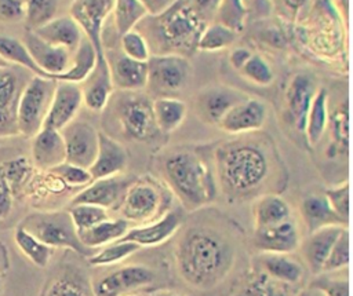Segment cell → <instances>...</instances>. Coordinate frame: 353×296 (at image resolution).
Here are the masks:
<instances>
[{"mask_svg": "<svg viewBox=\"0 0 353 296\" xmlns=\"http://www.w3.org/2000/svg\"><path fill=\"white\" fill-rule=\"evenodd\" d=\"M301 289L270 277L252 260L251 270L232 296H298Z\"/></svg>", "mask_w": 353, "mask_h": 296, "instance_id": "f1b7e54d", "label": "cell"}, {"mask_svg": "<svg viewBox=\"0 0 353 296\" xmlns=\"http://www.w3.org/2000/svg\"><path fill=\"white\" fill-rule=\"evenodd\" d=\"M324 191L336 215L349 224V180L324 186Z\"/></svg>", "mask_w": 353, "mask_h": 296, "instance_id": "816d5d0a", "label": "cell"}, {"mask_svg": "<svg viewBox=\"0 0 353 296\" xmlns=\"http://www.w3.org/2000/svg\"><path fill=\"white\" fill-rule=\"evenodd\" d=\"M251 229H262L283 223L298 215L296 205L285 194L272 193L259 197L250 205Z\"/></svg>", "mask_w": 353, "mask_h": 296, "instance_id": "cb8c5ba5", "label": "cell"}, {"mask_svg": "<svg viewBox=\"0 0 353 296\" xmlns=\"http://www.w3.org/2000/svg\"><path fill=\"white\" fill-rule=\"evenodd\" d=\"M245 17L247 7L244 0H222L216 19L218 22L241 33L245 25Z\"/></svg>", "mask_w": 353, "mask_h": 296, "instance_id": "7dc6e473", "label": "cell"}, {"mask_svg": "<svg viewBox=\"0 0 353 296\" xmlns=\"http://www.w3.org/2000/svg\"><path fill=\"white\" fill-rule=\"evenodd\" d=\"M114 0H73L70 17L81 28L84 37L94 45L98 58L105 56V23L112 15Z\"/></svg>", "mask_w": 353, "mask_h": 296, "instance_id": "4fadbf2b", "label": "cell"}, {"mask_svg": "<svg viewBox=\"0 0 353 296\" xmlns=\"http://www.w3.org/2000/svg\"><path fill=\"white\" fill-rule=\"evenodd\" d=\"M350 242H349V229H346L341 237L336 240L334 248L330 252L328 259L324 263L321 273L330 271H339L349 268L350 264ZM320 274V273H319Z\"/></svg>", "mask_w": 353, "mask_h": 296, "instance_id": "681fc988", "label": "cell"}, {"mask_svg": "<svg viewBox=\"0 0 353 296\" xmlns=\"http://www.w3.org/2000/svg\"><path fill=\"white\" fill-rule=\"evenodd\" d=\"M153 112L159 129L167 135L182 125L188 114V106L175 96H160L153 99Z\"/></svg>", "mask_w": 353, "mask_h": 296, "instance_id": "836d02e7", "label": "cell"}, {"mask_svg": "<svg viewBox=\"0 0 353 296\" xmlns=\"http://www.w3.org/2000/svg\"><path fill=\"white\" fill-rule=\"evenodd\" d=\"M0 55L10 65H17V66L30 72L33 76H40V77L48 78L41 72V69L37 66V63L33 61L25 43L12 36L0 34Z\"/></svg>", "mask_w": 353, "mask_h": 296, "instance_id": "ab89813d", "label": "cell"}, {"mask_svg": "<svg viewBox=\"0 0 353 296\" xmlns=\"http://www.w3.org/2000/svg\"><path fill=\"white\" fill-rule=\"evenodd\" d=\"M310 286L319 289L324 296H349V268L313 275Z\"/></svg>", "mask_w": 353, "mask_h": 296, "instance_id": "ee69618b", "label": "cell"}, {"mask_svg": "<svg viewBox=\"0 0 353 296\" xmlns=\"http://www.w3.org/2000/svg\"><path fill=\"white\" fill-rule=\"evenodd\" d=\"M57 81L32 76L26 83L18 103L17 125L19 135L33 138L43 127L50 110Z\"/></svg>", "mask_w": 353, "mask_h": 296, "instance_id": "9c48e42d", "label": "cell"}, {"mask_svg": "<svg viewBox=\"0 0 353 296\" xmlns=\"http://www.w3.org/2000/svg\"><path fill=\"white\" fill-rule=\"evenodd\" d=\"M19 226L51 248H66L85 257L94 253L81 242L69 211L34 212L28 215Z\"/></svg>", "mask_w": 353, "mask_h": 296, "instance_id": "52a82bcc", "label": "cell"}, {"mask_svg": "<svg viewBox=\"0 0 353 296\" xmlns=\"http://www.w3.org/2000/svg\"><path fill=\"white\" fill-rule=\"evenodd\" d=\"M26 0H0V22H19L25 19Z\"/></svg>", "mask_w": 353, "mask_h": 296, "instance_id": "f5cc1de1", "label": "cell"}, {"mask_svg": "<svg viewBox=\"0 0 353 296\" xmlns=\"http://www.w3.org/2000/svg\"><path fill=\"white\" fill-rule=\"evenodd\" d=\"M254 263L270 277L298 288L306 286L312 278V274L298 252L254 253Z\"/></svg>", "mask_w": 353, "mask_h": 296, "instance_id": "2e32d148", "label": "cell"}, {"mask_svg": "<svg viewBox=\"0 0 353 296\" xmlns=\"http://www.w3.org/2000/svg\"><path fill=\"white\" fill-rule=\"evenodd\" d=\"M12 201H14V193L0 168V220L6 219L11 213Z\"/></svg>", "mask_w": 353, "mask_h": 296, "instance_id": "db71d44e", "label": "cell"}, {"mask_svg": "<svg viewBox=\"0 0 353 296\" xmlns=\"http://www.w3.org/2000/svg\"><path fill=\"white\" fill-rule=\"evenodd\" d=\"M240 77L251 84L255 88L268 89L277 84L279 73L276 67V61L270 54L254 48L251 55L243 63V66L237 70Z\"/></svg>", "mask_w": 353, "mask_h": 296, "instance_id": "f546056e", "label": "cell"}, {"mask_svg": "<svg viewBox=\"0 0 353 296\" xmlns=\"http://www.w3.org/2000/svg\"><path fill=\"white\" fill-rule=\"evenodd\" d=\"M4 255V249H1V246H0V257Z\"/></svg>", "mask_w": 353, "mask_h": 296, "instance_id": "e7e4bbea", "label": "cell"}, {"mask_svg": "<svg viewBox=\"0 0 353 296\" xmlns=\"http://www.w3.org/2000/svg\"><path fill=\"white\" fill-rule=\"evenodd\" d=\"M43 296H95L87 277L73 268H65L47 285Z\"/></svg>", "mask_w": 353, "mask_h": 296, "instance_id": "8d00e7d4", "label": "cell"}, {"mask_svg": "<svg viewBox=\"0 0 353 296\" xmlns=\"http://www.w3.org/2000/svg\"><path fill=\"white\" fill-rule=\"evenodd\" d=\"M59 0H26V32H34L57 18Z\"/></svg>", "mask_w": 353, "mask_h": 296, "instance_id": "7bdbcfd3", "label": "cell"}, {"mask_svg": "<svg viewBox=\"0 0 353 296\" xmlns=\"http://www.w3.org/2000/svg\"><path fill=\"white\" fill-rule=\"evenodd\" d=\"M105 118L116 124L123 138L135 142H152L164 134L159 129L153 101L142 91H117L105 107Z\"/></svg>", "mask_w": 353, "mask_h": 296, "instance_id": "8992f818", "label": "cell"}, {"mask_svg": "<svg viewBox=\"0 0 353 296\" xmlns=\"http://www.w3.org/2000/svg\"><path fill=\"white\" fill-rule=\"evenodd\" d=\"M250 92L228 84H211L201 88L194 98V112L207 125L218 127L226 113Z\"/></svg>", "mask_w": 353, "mask_h": 296, "instance_id": "5bb4252c", "label": "cell"}, {"mask_svg": "<svg viewBox=\"0 0 353 296\" xmlns=\"http://www.w3.org/2000/svg\"><path fill=\"white\" fill-rule=\"evenodd\" d=\"M135 180L131 176H112L95 179L73 195L70 205L91 204L101 208H113L120 205L128 186Z\"/></svg>", "mask_w": 353, "mask_h": 296, "instance_id": "44dd1931", "label": "cell"}, {"mask_svg": "<svg viewBox=\"0 0 353 296\" xmlns=\"http://www.w3.org/2000/svg\"><path fill=\"white\" fill-rule=\"evenodd\" d=\"M51 172H54L68 187H85L94 180L90 169L69 162L55 167Z\"/></svg>", "mask_w": 353, "mask_h": 296, "instance_id": "f907efd6", "label": "cell"}, {"mask_svg": "<svg viewBox=\"0 0 353 296\" xmlns=\"http://www.w3.org/2000/svg\"><path fill=\"white\" fill-rule=\"evenodd\" d=\"M272 113V103L261 95L250 94L226 113L218 128L228 136L259 132L266 129Z\"/></svg>", "mask_w": 353, "mask_h": 296, "instance_id": "8fae6325", "label": "cell"}, {"mask_svg": "<svg viewBox=\"0 0 353 296\" xmlns=\"http://www.w3.org/2000/svg\"><path fill=\"white\" fill-rule=\"evenodd\" d=\"M298 216L305 227L306 234L321 227L332 226V224H345V223L334 211L324 187L321 189H310L305 191L298 201L295 202Z\"/></svg>", "mask_w": 353, "mask_h": 296, "instance_id": "ac0fdd59", "label": "cell"}, {"mask_svg": "<svg viewBox=\"0 0 353 296\" xmlns=\"http://www.w3.org/2000/svg\"><path fill=\"white\" fill-rule=\"evenodd\" d=\"M120 50L130 58L141 62H148L152 56V51L145 36L134 29L120 36Z\"/></svg>", "mask_w": 353, "mask_h": 296, "instance_id": "c3c4849f", "label": "cell"}, {"mask_svg": "<svg viewBox=\"0 0 353 296\" xmlns=\"http://www.w3.org/2000/svg\"><path fill=\"white\" fill-rule=\"evenodd\" d=\"M7 67H11V65L0 55V69H7Z\"/></svg>", "mask_w": 353, "mask_h": 296, "instance_id": "94428289", "label": "cell"}, {"mask_svg": "<svg viewBox=\"0 0 353 296\" xmlns=\"http://www.w3.org/2000/svg\"><path fill=\"white\" fill-rule=\"evenodd\" d=\"M130 296H148V295H143V293H138V295H130Z\"/></svg>", "mask_w": 353, "mask_h": 296, "instance_id": "be15d7a7", "label": "cell"}, {"mask_svg": "<svg viewBox=\"0 0 353 296\" xmlns=\"http://www.w3.org/2000/svg\"><path fill=\"white\" fill-rule=\"evenodd\" d=\"M61 134L66 149L65 162L90 169L97 157L99 132L90 123L74 120L66 125Z\"/></svg>", "mask_w": 353, "mask_h": 296, "instance_id": "9a60e30c", "label": "cell"}, {"mask_svg": "<svg viewBox=\"0 0 353 296\" xmlns=\"http://www.w3.org/2000/svg\"><path fill=\"white\" fill-rule=\"evenodd\" d=\"M183 223V212L181 209L168 211L161 218L139 224L128 230V233L121 238L138 244L139 246H154L165 242L171 238Z\"/></svg>", "mask_w": 353, "mask_h": 296, "instance_id": "d4e9b609", "label": "cell"}, {"mask_svg": "<svg viewBox=\"0 0 353 296\" xmlns=\"http://www.w3.org/2000/svg\"><path fill=\"white\" fill-rule=\"evenodd\" d=\"M208 23L189 0H175L160 14H149L138 25V30L148 40L152 55L189 58L199 51L200 37Z\"/></svg>", "mask_w": 353, "mask_h": 296, "instance_id": "277c9868", "label": "cell"}, {"mask_svg": "<svg viewBox=\"0 0 353 296\" xmlns=\"http://www.w3.org/2000/svg\"><path fill=\"white\" fill-rule=\"evenodd\" d=\"M324 84L321 72L313 63L301 59L285 69V74L277 92L274 112L287 136L306 150V123L312 103Z\"/></svg>", "mask_w": 353, "mask_h": 296, "instance_id": "5b68a950", "label": "cell"}, {"mask_svg": "<svg viewBox=\"0 0 353 296\" xmlns=\"http://www.w3.org/2000/svg\"><path fill=\"white\" fill-rule=\"evenodd\" d=\"M208 208L181 233L175 245L176 270L196 290H225L232 296L252 267L250 231Z\"/></svg>", "mask_w": 353, "mask_h": 296, "instance_id": "6da1fadb", "label": "cell"}, {"mask_svg": "<svg viewBox=\"0 0 353 296\" xmlns=\"http://www.w3.org/2000/svg\"><path fill=\"white\" fill-rule=\"evenodd\" d=\"M23 43L33 61L48 78L55 80L58 74H62L70 66L72 51L44 41L34 32H26Z\"/></svg>", "mask_w": 353, "mask_h": 296, "instance_id": "603a6c76", "label": "cell"}, {"mask_svg": "<svg viewBox=\"0 0 353 296\" xmlns=\"http://www.w3.org/2000/svg\"><path fill=\"white\" fill-rule=\"evenodd\" d=\"M306 235L298 215L262 229L250 230V244L254 253H296Z\"/></svg>", "mask_w": 353, "mask_h": 296, "instance_id": "7c38bea8", "label": "cell"}, {"mask_svg": "<svg viewBox=\"0 0 353 296\" xmlns=\"http://www.w3.org/2000/svg\"><path fill=\"white\" fill-rule=\"evenodd\" d=\"M32 158L39 169L51 171L66 161L65 140L61 131L43 127L32 138Z\"/></svg>", "mask_w": 353, "mask_h": 296, "instance_id": "83f0119b", "label": "cell"}, {"mask_svg": "<svg viewBox=\"0 0 353 296\" xmlns=\"http://www.w3.org/2000/svg\"><path fill=\"white\" fill-rule=\"evenodd\" d=\"M28 81L19 70L0 69V138L19 134L17 125L18 103Z\"/></svg>", "mask_w": 353, "mask_h": 296, "instance_id": "e0dca14e", "label": "cell"}, {"mask_svg": "<svg viewBox=\"0 0 353 296\" xmlns=\"http://www.w3.org/2000/svg\"><path fill=\"white\" fill-rule=\"evenodd\" d=\"M298 296H324L319 289L310 286V285H306L305 288L301 289L299 295Z\"/></svg>", "mask_w": 353, "mask_h": 296, "instance_id": "680465c9", "label": "cell"}, {"mask_svg": "<svg viewBox=\"0 0 353 296\" xmlns=\"http://www.w3.org/2000/svg\"><path fill=\"white\" fill-rule=\"evenodd\" d=\"M3 295V274L0 271V296Z\"/></svg>", "mask_w": 353, "mask_h": 296, "instance_id": "6125c7cd", "label": "cell"}, {"mask_svg": "<svg viewBox=\"0 0 353 296\" xmlns=\"http://www.w3.org/2000/svg\"><path fill=\"white\" fill-rule=\"evenodd\" d=\"M0 168L14 195L28 184L32 175V165L25 157H17V158L4 161L0 164Z\"/></svg>", "mask_w": 353, "mask_h": 296, "instance_id": "bcb514c9", "label": "cell"}, {"mask_svg": "<svg viewBox=\"0 0 353 296\" xmlns=\"http://www.w3.org/2000/svg\"><path fill=\"white\" fill-rule=\"evenodd\" d=\"M148 296H190V295H185V293H179V292H172V290H157L153 292Z\"/></svg>", "mask_w": 353, "mask_h": 296, "instance_id": "91938a15", "label": "cell"}, {"mask_svg": "<svg viewBox=\"0 0 353 296\" xmlns=\"http://www.w3.org/2000/svg\"><path fill=\"white\" fill-rule=\"evenodd\" d=\"M113 87L117 91H143L148 87V62L127 56L120 48H105Z\"/></svg>", "mask_w": 353, "mask_h": 296, "instance_id": "d6986e66", "label": "cell"}, {"mask_svg": "<svg viewBox=\"0 0 353 296\" xmlns=\"http://www.w3.org/2000/svg\"><path fill=\"white\" fill-rule=\"evenodd\" d=\"M252 47L250 45H234L230 51H229V63L232 66L233 70H239L243 63L247 61V58L251 55L252 52Z\"/></svg>", "mask_w": 353, "mask_h": 296, "instance_id": "9f6ffc18", "label": "cell"}, {"mask_svg": "<svg viewBox=\"0 0 353 296\" xmlns=\"http://www.w3.org/2000/svg\"><path fill=\"white\" fill-rule=\"evenodd\" d=\"M14 241L19 251L37 267H47L51 257L54 248L48 246L32 233L25 230L22 226H18L14 233Z\"/></svg>", "mask_w": 353, "mask_h": 296, "instance_id": "60d3db41", "label": "cell"}, {"mask_svg": "<svg viewBox=\"0 0 353 296\" xmlns=\"http://www.w3.org/2000/svg\"><path fill=\"white\" fill-rule=\"evenodd\" d=\"M113 81L106 56L97 58L91 74L81 83L83 102L92 112H103L113 95Z\"/></svg>", "mask_w": 353, "mask_h": 296, "instance_id": "4316f807", "label": "cell"}, {"mask_svg": "<svg viewBox=\"0 0 353 296\" xmlns=\"http://www.w3.org/2000/svg\"><path fill=\"white\" fill-rule=\"evenodd\" d=\"M97 51L94 45L84 37L77 47V50L73 52L70 66L66 72L62 74H58L55 77V81H66V83H74L81 84L94 70L97 63Z\"/></svg>", "mask_w": 353, "mask_h": 296, "instance_id": "d590c367", "label": "cell"}, {"mask_svg": "<svg viewBox=\"0 0 353 296\" xmlns=\"http://www.w3.org/2000/svg\"><path fill=\"white\" fill-rule=\"evenodd\" d=\"M139 248L141 246L135 242L119 240L116 242L105 245L102 249H99L97 253H92L87 259L91 266H110L130 257L131 255L138 252Z\"/></svg>", "mask_w": 353, "mask_h": 296, "instance_id": "b9f144b4", "label": "cell"}, {"mask_svg": "<svg viewBox=\"0 0 353 296\" xmlns=\"http://www.w3.org/2000/svg\"><path fill=\"white\" fill-rule=\"evenodd\" d=\"M128 230H130V223L125 219L109 218L88 230L79 233V237L87 248L95 249V248L105 246L108 244L121 240L128 233Z\"/></svg>", "mask_w": 353, "mask_h": 296, "instance_id": "d6a6232c", "label": "cell"}, {"mask_svg": "<svg viewBox=\"0 0 353 296\" xmlns=\"http://www.w3.org/2000/svg\"><path fill=\"white\" fill-rule=\"evenodd\" d=\"M330 99H331V88L328 84L324 83L320 87L307 116L305 140H306V149L309 156H312V153L317 149V146L323 140L324 134L327 131V125L330 120Z\"/></svg>", "mask_w": 353, "mask_h": 296, "instance_id": "4dcf8cb0", "label": "cell"}, {"mask_svg": "<svg viewBox=\"0 0 353 296\" xmlns=\"http://www.w3.org/2000/svg\"><path fill=\"white\" fill-rule=\"evenodd\" d=\"M212 162L218 195L229 205H251L262 195L284 194L288 187L285 156L268 129L212 145Z\"/></svg>", "mask_w": 353, "mask_h": 296, "instance_id": "7a4b0ae2", "label": "cell"}, {"mask_svg": "<svg viewBox=\"0 0 353 296\" xmlns=\"http://www.w3.org/2000/svg\"><path fill=\"white\" fill-rule=\"evenodd\" d=\"M150 15H156V14H160L161 11H164L165 8H168L175 0H141Z\"/></svg>", "mask_w": 353, "mask_h": 296, "instance_id": "6f0895ef", "label": "cell"}, {"mask_svg": "<svg viewBox=\"0 0 353 296\" xmlns=\"http://www.w3.org/2000/svg\"><path fill=\"white\" fill-rule=\"evenodd\" d=\"M240 33L221 22H210L204 29L200 41L199 51L218 52L223 50H232L239 41Z\"/></svg>", "mask_w": 353, "mask_h": 296, "instance_id": "f35d334b", "label": "cell"}, {"mask_svg": "<svg viewBox=\"0 0 353 296\" xmlns=\"http://www.w3.org/2000/svg\"><path fill=\"white\" fill-rule=\"evenodd\" d=\"M121 296L138 295V290L153 285L157 273L143 264H127L113 271Z\"/></svg>", "mask_w": 353, "mask_h": 296, "instance_id": "e575fe53", "label": "cell"}, {"mask_svg": "<svg viewBox=\"0 0 353 296\" xmlns=\"http://www.w3.org/2000/svg\"><path fill=\"white\" fill-rule=\"evenodd\" d=\"M113 22L119 36L134 30L148 15L149 11L141 0H114Z\"/></svg>", "mask_w": 353, "mask_h": 296, "instance_id": "74e56055", "label": "cell"}, {"mask_svg": "<svg viewBox=\"0 0 353 296\" xmlns=\"http://www.w3.org/2000/svg\"><path fill=\"white\" fill-rule=\"evenodd\" d=\"M160 173L183 211L197 212L218 198L212 146H178L165 151Z\"/></svg>", "mask_w": 353, "mask_h": 296, "instance_id": "3957f363", "label": "cell"}, {"mask_svg": "<svg viewBox=\"0 0 353 296\" xmlns=\"http://www.w3.org/2000/svg\"><path fill=\"white\" fill-rule=\"evenodd\" d=\"M148 89L160 96H174L185 89L192 78L193 67L189 58L174 54L152 55L148 61Z\"/></svg>", "mask_w": 353, "mask_h": 296, "instance_id": "30bf717a", "label": "cell"}, {"mask_svg": "<svg viewBox=\"0 0 353 296\" xmlns=\"http://www.w3.org/2000/svg\"><path fill=\"white\" fill-rule=\"evenodd\" d=\"M128 162L125 147L105 132H99L98 151L94 164L90 167L92 179H103L120 175Z\"/></svg>", "mask_w": 353, "mask_h": 296, "instance_id": "484cf974", "label": "cell"}, {"mask_svg": "<svg viewBox=\"0 0 353 296\" xmlns=\"http://www.w3.org/2000/svg\"><path fill=\"white\" fill-rule=\"evenodd\" d=\"M170 194L163 186L150 179H135L127 189L119 209L123 219L128 223L146 224L161 218L168 208Z\"/></svg>", "mask_w": 353, "mask_h": 296, "instance_id": "ba28073f", "label": "cell"}, {"mask_svg": "<svg viewBox=\"0 0 353 296\" xmlns=\"http://www.w3.org/2000/svg\"><path fill=\"white\" fill-rule=\"evenodd\" d=\"M193 8L208 22L218 15L222 0H189Z\"/></svg>", "mask_w": 353, "mask_h": 296, "instance_id": "11a10c76", "label": "cell"}, {"mask_svg": "<svg viewBox=\"0 0 353 296\" xmlns=\"http://www.w3.org/2000/svg\"><path fill=\"white\" fill-rule=\"evenodd\" d=\"M34 33L44 41L63 47L72 52L77 50L81 40L84 39L81 28L70 15L57 17L47 25L34 30Z\"/></svg>", "mask_w": 353, "mask_h": 296, "instance_id": "1f68e13d", "label": "cell"}, {"mask_svg": "<svg viewBox=\"0 0 353 296\" xmlns=\"http://www.w3.org/2000/svg\"><path fill=\"white\" fill-rule=\"evenodd\" d=\"M346 229H349V226L332 224L321 227L305 235L298 253L305 262L312 277L321 273L331 249Z\"/></svg>", "mask_w": 353, "mask_h": 296, "instance_id": "ffe728a7", "label": "cell"}, {"mask_svg": "<svg viewBox=\"0 0 353 296\" xmlns=\"http://www.w3.org/2000/svg\"><path fill=\"white\" fill-rule=\"evenodd\" d=\"M83 103V91L80 84L57 81L44 127L62 131L66 125L74 121V117Z\"/></svg>", "mask_w": 353, "mask_h": 296, "instance_id": "7402d4cb", "label": "cell"}, {"mask_svg": "<svg viewBox=\"0 0 353 296\" xmlns=\"http://www.w3.org/2000/svg\"><path fill=\"white\" fill-rule=\"evenodd\" d=\"M69 213L74 223L77 233H83L101 222L109 219L108 211L105 208L91 205V204H76L70 205Z\"/></svg>", "mask_w": 353, "mask_h": 296, "instance_id": "f6af8a7d", "label": "cell"}]
</instances>
